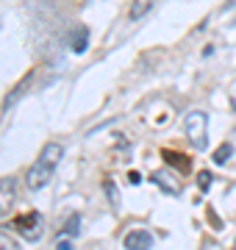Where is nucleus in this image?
Here are the masks:
<instances>
[{
  "mask_svg": "<svg viewBox=\"0 0 236 250\" xmlns=\"http://www.w3.org/2000/svg\"><path fill=\"white\" fill-rule=\"evenodd\" d=\"M78 225H81V217L70 214V220H67V225H64V233H67V236H75V233H78Z\"/></svg>",
  "mask_w": 236,
  "mask_h": 250,
  "instance_id": "11",
  "label": "nucleus"
},
{
  "mask_svg": "<svg viewBox=\"0 0 236 250\" xmlns=\"http://www.w3.org/2000/svg\"><path fill=\"white\" fill-rule=\"evenodd\" d=\"M64 156V147L59 142H47L45 147H42V156H39L37 164H31L25 172V187L28 189H45L47 184H50V178H53L56 167H59V161H61Z\"/></svg>",
  "mask_w": 236,
  "mask_h": 250,
  "instance_id": "1",
  "label": "nucleus"
},
{
  "mask_svg": "<svg viewBox=\"0 0 236 250\" xmlns=\"http://www.w3.org/2000/svg\"><path fill=\"white\" fill-rule=\"evenodd\" d=\"M122 245H125L128 250H150L153 248V236H150V231H131L125 233V239H122Z\"/></svg>",
  "mask_w": 236,
  "mask_h": 250,
  "instance_id": "5",
  "label": "nucleus"
},
{
  "mask_svg": "<svg viewBox=\"0 0 236 250\" xmlns=\"http://www.w3.org/2000/svg\"><path fill=\"white\" fill-rule=\"evenodd\" d=\"M70 39H73L70 47H73L75 53H83V50H86V42H89V34H86V28H75Z\"/></svg>",
  "mask_w": 236,
  "mask_h": 250,
  "instance_id": "7",
  "label": "nucleus"
},
{
  "mask_svg": "<svg viewBox=\"0 0 236 250\" xmlns=\"http://www.w3.org/2000/svg\"><path fill=\"white\" fill-rule=\"evenodd\" d=\"M0 250H20V248H17V242L11 239L6 231H0Z\"/></svg>",
  "mask_w": 236,
  "mask_h": 250,
  "instance_id": "12",
  "label": "nucleus"
},
{
  "mask_svg": "<svg viewBox=\"0 0 236 250\" xmlns=\"http://www.w3.org/2000/svg\"><path fill=\"white\" fill-rule=\"evenodd\" d=\"M150 178L158 184V187L164 189V192H173V195H178L181 192V184H178V178H175L173 172H167V170H158V172H153Z\"/></svg>",
  "mask_w": 236,
  "mask_h": 250,
  "instance_id": "6",
  "label": "nucleus"
},
{
  "mask_svg": "<svg viewBox=\"0 0 236 250\" xmlns=\"http://www.w3.org/2000/svg\"><path fill=\"white\" fill-rule=\"evenodd\" d=\"M17 203V178H0V217H6Z\"/></svg>",
  "mask_w": 236,
  "mask_h": 250,
  "instance_id": "4",
  "label": "nucleus"
},
{
  "mask_svg": "<svg viewBox=\"0 0 236 250\" xmlns=\"http://www.w3.org/2000/svg\"><path fill=\"white\" fill-rule=\"evenodd\" d=\"M231 153H234V145H231V142L219 145V150L214 153V164H225V161L231 159Z\"/></svg>",
  "mask_w": 236,
  "mask_h": 250,
  "instance_id": "9",
  "label": "nucleus"
},
{
  "mask_svg": "<svg viewBox=\"0 0 236 250\" xmlns=\"http://www.w3.org/2000/svg\"><path fill=\"white\" fill-rule=\"evenodd\" d=\"M14 228H17L25 239H39L42 236V217L37 214V211H28V214L17 217V223H14Z\"/></svg>",
  "mask_w": 236,
  "mask_h": 250,
  "instance_id": "3",
  "label": "nucleus"
},
{
  "mask_svg": "<svg viewBox=\"0 0 236 250\" xmlns=\"http://www.w3.org/2000/svg\"><path fill=\"white\" fill-rule=\"evenodd\" d=\"M206 125H209V120H206L203 111H192V114L186 117V123H183V131H186V136L192 139L195 150H203V147H206Z\"/></svg>",
  "mask_w": 236,
  "mask_h": 250,
  "instance_id": "2",
  "label": "nucleus"
},
{
  "mask_svg": "<svg viewBox=\"0 0 236 250\" xmlns=\"http://www.w3.org/2000/svg\"><path fill=\"white\" fill-rule=\"evenodd\" d=\"M150 6H153V3H147V0H137V3L131 6V11H128V17H131V20H139L145 11H150Z\"/></svg>",
  "mask_w": 236,
  "mask_h": 250,
  "instance_id": "8",
  "label": "nucleus"
},
{
  "mask_svg": "<svg viewBox=\"0 0 236 250\" xmlns=\"http://www.w3.org/2000/svg\"><path fill=\"white\" fill-rule=\"evenodd\" d=\"M56 250H73V242H70V239H61V236H59V239H56Z\"/></svg>",
  "mask_w": 236,
  "mask_h": 250,
  "instance_id": "14",
  "label": "nucleus"
},
{
  "mask_svg": "<svg viewBox=\"0 0 236 250\" xmlns=\"http://www.w3.org/2000/svg\"><path fill=\"white\" fill-rule=\"evenodd\" d=\"M103 187H106V192H109L111 208H117V206H119V192H117V187H114V181H111V178H106V184H103Z\"/></svg>",
  "mask_w": 236,
  "mask_h": 250,
  "instance_id": "10",
  "label": "nucleus"
},
{
  "mask_svg": "<svg viewBox=\"0 0 236 250\" xmlns=\"http://www.w3.org/2000/svg\"><path fill=\"white\" fill-rule=\"evenodd\" d=\"M197 184H200V189H203V192H206V189L211 187V172H197Z\"/></svg>",
  "mask_w": 236,
  "mask_h": 250,
  "instance_id": "13",
  "label": "nucleus"
}]
</instances>
